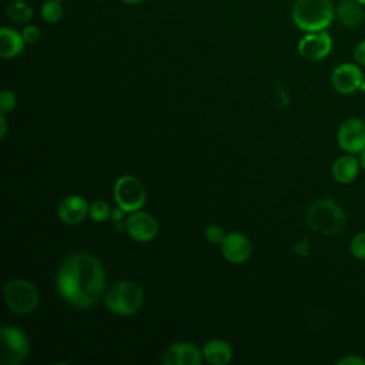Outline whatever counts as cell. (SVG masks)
Masks as SVG:
<instances>
[{
  "label": "cell",
  "mask_w": 365,
  "mask_h": 365,
  "mask_svg": "<svg viewBox=\"0 0 365 365\" xmlns=\"http://www.w3.org/2000/svg\"><path fill=\"white\" fill-rule=\"evenodd\" d=\"M26 41L23 34L11 27L3 26L0 29V56L3 58H13L24 50Z\"/></svg>",
  "instance_id": "obj_17"
},
{
  "label": "cell",
  "mask_w": 365,
  "mask_h": 365,
  "mask_svg": "<svg viewBox=\"0 0 365 365\" xmlns=\"http://www.w3.org/2000/svg\"><path fill=\"white\" fill-rule=\"evenodd\" d=\"M364 81V73L359 64L355 63H342L336 66L331 74V84L341 94H352L361 90Z\"/></svg>",
  "instance_id": "obj_9"
},
{
  "label": "cell",
  "mask_w": 365,
  "mask_h": 365,
  "mask_svg": "<svg viewBox=\"0 0 365 365\" xmlns=\"http://www.w3.org/2000/svg\"><path fill=\"white\" fill-rule=\"evenodd\" d=\"M41 17L46 23H57L63 17V6L58 0H47L41 6Z\"/></svg>",
  "instance_id": "obj_20"
},
{
  "label": "cell",
  "mask_w": 365,
  "mask_h": 365,
  "mask_svg": "<svg viewBox=\"0 0 365 365\" xmlns=\"http://www.w3.org/2000/svg\"><path fill=\"white\" fill-rule=\"evenodd\" d=\"M4 301L14 314H30L38 305V291L36 285L27 279H11L4 285Z\"/></svg>",
  "instance_id": "obj_5"
},
{
  "label": "cell",
  "mask_w": 365,
  "mask_h": 365,
  "mask_svg": "<svg viewBox=\"0 0 365 365\" xmlns=\"http://www.w3.org/2000/svg\"><path fill=\"white\" fill-rule=\"evenodd\" d=\"M359 161L356 157H354V154H344L341 157H338L331 167V174L332 178L339 182V184H349L352 182L358 173H359Z\"/></svg>",
  "instance_id": "obj_15"
},
{
  "label": "cell",
  "mask_w": 365,
  "mask_h": 365,
  "mask_svg": "<svg viewBox=\"0 0 365 365\" xmlns=\"http://www.w3.org/2000/svg\"><path fill=\"white\" fill-rule=\"evenodd\" d=\"M358 1H359L362 6H365V0H358Z\"/></svg>",
  "instance_id": "obj_33"
},
{
  "label": "cell",
  "mask_w": 365,
  "mask_h": 365,
  "mask_svg": "<svg viewBox=\"0 0 365 365\" xmlns=\"http://www.w3.org/2000/svg\"><path fill=\"white\" fill-rule=\"evenodd\" d=\"M90 204L81 195H67L57 205L58 218L68 225L80 224L88 215Z\"/></svg>",
  "instance_id": "obj_14"
},
{
  "label": "cell",
  "mask_w": 365,
  "mask_h": 365,
  "mask_svg": "<svg viewBox=\"0 0 365 365\" xmlns=\"http://www.w3.org/2000/svg\"><path fill=\"white\" fill-rule=\"evenodd\" d=\"M21 34H23V38H24V41H26L27 44H34V43H37V41L40 40V37H41L40 29H38L37 26H34V24L26 26V27L23 29Z\"/></svg>",
  "instance_id": "obj_25"
},
{
  "label": "cell",
  "mask_w": 365,
  "mask_h": 365,
  "mask_svg": "<svg viewBox=\"0 0 365 365\" xmlns=\"http://www.w3.org/2000/svg\"><path fill=\"white\" fill-rule=\"evenodd\" d=\"M354 60L359 66H365V40L359 41L354 48Z\"/></svg>",
  "instance_id": "obj_27"
},
{
  "label": "cell",
  "mask_w": 365,
  "mask_h": 365,
  "mask_svg": "<svg viewBox=\"0 0 365 365\" xmlns=\"http://www.w3.org/2000/svg\"><path fill=\"white\" fill-rule=\"evenodd\" d=\"M6 13H7V17L11 21L17 23V24L27 23L33 17V9L24 0H14V1H11L7 6Z\"/></svg>",
  "instance_id": "obj_19"
},
{
  "label": "cell",
  "mask_w": 365,
  "mask_h": 365,
  "mask_svg": "<svg viewBox=\"0 0 365 365\" xmlns=\"http://www.w3.org/2000/svg\"><path fill=\"white\" fill-rule=\"evenodd\" d=\"M295 251H297L298 254H307V251H308V245H307V242L304 241V242L298 244V245H297V248H295Z\"/></svg>",
  "instance_id": "obj_30"
},
{
  "label": "cell",
  "mask_w": 365,
  "mask_h": 365,
  "mask_svg": "<svg viewBox=\"0 0 365 365\" xmlns=\"http://www.w3.org/2000/svg\"><path fill=\"white\" fill-rule=\"evenodd\" d=\"M0 128H1V131H0V138L4 140V138H6V134H7V121H6L4 114L0 115Z\"/></svg>",
  "instance_id": "obj_28"
},
{
  "label": "cell",
  "mask_w": 365,
  "mask_h": 365,
  "mask_svg": "<svg viewBox=\"0 0 365 365\" xmlns=\"http://www.w3.org/2000/svg\"><path fill=\"white\" fill-rule=\"evenodd\" d=\"M338 21L345 27H356L364 20V9L358 0H341L335 9Z\"/></svg>",
  "instance_id": "obj_18"
},
{
  "label": "cell",
  "mask_w": 365,
  "mask_h": 365,
  "mask_svg": "<svg viewBox=\"0 0 365 365\" xmlns=\"http://www.w3.org/2000/svg\"><path fill=\"white\" fill-rule=\"evenodd\" d=\"M124 212H125V211H123L120 207H117L114 211H111V218H113V220H115V221H118V220H121V218H123Z\"/></svg>",
  "instance_id": "obj_29"
},
{
  "label": "cell",
  "mask_w": 365,
  "mask_h": 365,
  "mask_svg": "<svg viewBox=\"0 0 365 365\" xmlns=\"http://www.w3.org/2000/svg\"><path fill=\"white\" fill-rule=\"evenodd\" d=\"M16 94L10 90H3L0 93V111L1 114H6L9 111H11L16 107Z\"/></svg>",
  "instance_id": "obj_23"
},
{
  "label": "cell",
  "mask_w": 365,
  "mask_h": 365,
  "mask_svg": "<svg viewBox=\"0 0 365 365\" xmlns=\"http://www.w3.org/2000/svg\"><path fill=\"white\" fill-rule=\"evenodd\" d=\"M114 201L125 212H134L145 204V188L134 175H123L114 184Z\"/></svg>",
  "instance_id": "obj_7"
},
{
  "label": "cell",
  "mask_w": 365,
  "mask_h": 365,
  "mask_svg": "<svg viewBox=\"0 0 365 365\" xmlns=\"http://www.w3.org/2000/svg\"><path fill=\"white\" fill-rule=\"evenodd\" d=\"M349 251L352 257L358 259H365V231L358 232L352 237L349 242Z\"/></svg>",
  "instance_id": "obj_22"
},
{
  "label": "cell",
  "mask_w": 365,
  "mask_h": 365,
  "mask_svg": "<svg viewBox=\"0 0 365 365\" xmlns=\"http://www.w3.org/2000/svg\"><path fill=\"white\" fill-rule=\"evenodd\" d=\"M221 252L228 262L244 264L252 252L251 241L241 232H228L221 241Z\"/></svg>",
  "instance_id": "obj_12"
},
{
  "label": "cell",
  "mask_w": 365,
  "mask_h": 365,
  "mask_svg": "<svg viewBox=\"0 0 365 365\" xmlns=\"http://www.w3.org/2000/svg\"><path fill=\"white\" fill-rule=\"evenodd\" d=\"M104 304L108 311L117 315H133L141 309L144 292L141 287L133 281H118L107 289Z\"/></svg>",
  "instance_id": "obj_4"
},
{
  "label": "cell",
  "mask_w": 365,
  "mask_h": 365,
  "mask_svg": "<svg viewBox=\"0 0 365 365\" xmlns=\"http://www.w3.org/2000/svg\"><path fill=\"white\" fill-rule=\"evenodd\" d=\"M335 17L331 0H295L292 21L305 33L325 30Z\"/></svg>",
  "instance_id": "obj_3"
},
{
  "label": "cell",
  "mask_w": 365,
  "mask_h": 365,
  "mask_svg": "<svg viewBox=\"0 0 365 365\" xmlns=\"http://www.w3.org/2000/svg\"><path fill=\"white\" fill-rule=\"evenodd\" d=\"M202 355L211 365H225L232 359V348L227 341L215 338L204 344Z\"/></svg>",
  "instance_id": "obj_16"
},
{
  "label": "cell",
  "mask_w": 365,
  "mask_h": 365,
  "mask_svg": "<svg viewBox=\"0 0 365 365\" xmlns=\"http://www.w3.org/2000/svg\"><path fill=\"white\" fill-rule=\"evenodd\" d=\"M56 285L66 302L84 309L96 304L106 289V271L93 254L74 252L60 265Z\"/></svg>",
  "instance_id": "obj_1"
},
{
  "label": "cell",
  "mask_w": 365,
  "mask_h": 365,
  "mask_svg": "<svg viewBox=\"0 0 365 365\" xmlns=\"http://www.w3.org/2000/svg\"><path fill=\"white\" fill-rule=\"evenodd\" d=\"M358 161H359V167L365 171V148L358 154Z\"/></svg>",
  "instance_id": "obj_31"
},
{
  "label": "cell",
  "mask_w": 365,
  "mask_h": 365,
  "mask_svg": "<svg viewBox=\"0 0 365 365\" xmlns=\"http://www.w3.org/2000/svg\"><path fill=\"white\" fill-rule=\"evenodd\" d=\"M121 1H124L127 4H137V3H141L143 0H121Z\"/></svg>",
  "instance_id": "obj_32"
},
{
  "label": "cell",
  "mask_w": 365,
  "mask_h": 365,
  "mask_svg": "<svg viewBox=\"0 0 365 365\" xmlns=\"http://www.w3.org/2000/svg\"><path fill=\"white\" fill-rule=\"evenodd\" d=\"M88 217L96 221V222H104L111 217V210L110 205L106 201L97 200L90 204L88 208Z\"/></svg>",
  "instance_id": "obj_21"
},
{
  "label": "cell",
  "mask_w": 365,
  "mask_h": 365,
  "mask_svg": "<svg viewBox=\"0 0 365 365\" xmlns=\"http://www.w3.org/2000/svg\"><path fill=\"white\" fill-rule=\"evenodd\" d=\"M204 235H205V238H207L210 242H212V244H221V241H222L225 232L222 231V228H221L220 225H217V224H210V225L205 228Z\"/></svg>",
  "instance_id": "obj_24"
},
{
  "label": "cell",
  "mask_w": 365,
  "mask_h": 365,
  "mask_svg": "<svg viewBox=\"0 0 365 365\" xmlns=\"http://www.w3.org/2000/svg\"><path fill=\"white\" fill-rule=\"evenodd\" d=\"M338 365H365V359L356 354H349L336 361Z\"/></svg>",
  "instance_id": "obj_26"
},
{
  "label": "cell",
  "mask_w": 365,
  "mask_h": 365,
  "mask_svg": "<svg viewBox=\"0 0 365 365\" xmlns=\"http://www.w3.org/2000/svg\"><path fill=\"white\" fill-rule=\"evenodd\" d=\"M305 221L312 231L334 235L345 228L346 212L332 198H317L308 205Z\"/></svg>",
  "instance_id": "obj_2"
},
{
  "label": "cell",
  "mask_w": 365,
  "mask_h": 365,
  "mask_svg": "<svg viewBox=\"0 0 365 365\" xmlns=\"http://www.w3.org/2000/svg\"><path fill=\"white\" fill-rule=\"evenodd\" d=\"M332 50V38L325 31L307 33L298 43V53L308 61H319L325 58Z\"/></svg>",
  "instance_id": "obj_10"
},
{
  "label": "cell",
  "mask_w": 365,
  "mask_h": 365,
  "mask_svg": "<svg viewBox=\"0 0 365 365\" xmlns=\"http://www.w3.org/2000/svg\"><path fill=\"white\" fill-rule=\"evenodd\" d=\"M58 1H63V0H58Z\"/></svg>",
  "instance_id": "obj_34"
},
{
  "label": "cell",
  "mask_w": 365,
  "mask_h": 365,
  "mask_svg": "<svg viewBox=\"0 0 365 365\" xmlns=\"http://www.w3.org/2000/svg\"><path fill=\"white\" fill-rule=\"evenodd\" d=\"M127 234L138 242H148L155 238L158 232V222L154 215L144 211L130 212V217L125 220Z\"/></svg>",
  "instance_id": "obj_11"
},
{
  "label": "cell",
  "mask_w": 365,
  "mask_h": 365,
  "mask_svg": "<svg viewBox=\"0 0 365 365\" xmlns=\"http://www.w3.org/2000/svg\"><path fill=\"white\" fill-rule=\"evenodd\" d=\"M338 145L349 154H359L365 148V121L358 117L344 120L336 130Z\"/></svg>",
  "instance_id": "obj_8"
},
{
  "label": "cell",
  "mask_w": 365,
  "mask_h": 365,
  "mask_svg": "<svg viewBox=\"0 0 365 365\" xmlns=\"http://www.w3.org/2000/svg\"><path fill=\"white\" fill-rule=\"evenodd\" d=\"M202 352L192 344L177 342L167 348L163 355L164 365H201Z\"/></svg>",
  "instance_id": "obj_13"
},
{
  "label": "cell",
  "mask_w": 365,
  "mask_h": 365,
  "mask_svg": "<svg viewBox=\"0 0 365 365\" xmlns=\"http://www.w3.org/2000/svg\"><path fill=\"white\" fill-rule=\"evenodd\" d=\"M30 351L27 335L17 327L3 325L0 329V362L1 365H19Z\"/></svg>",
  "instance_id": "obj_6"
}]
</instances>
